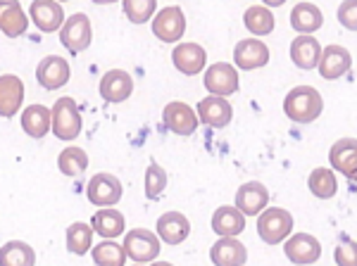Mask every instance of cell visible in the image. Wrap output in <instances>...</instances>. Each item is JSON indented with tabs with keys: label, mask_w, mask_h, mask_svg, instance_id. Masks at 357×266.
I'll return each instance as SVG.
<instances>
[{
	"label": "cell",
	"mask_w": 357,
	"mask_h": 266,
	"mask_svg": "<svg viewBox=\"0 0 357 266\" xmlns=\"http://www.w3.org/2000/svg\"><path fill=\"white\" fill-rule=\"evenodd\" d=\"M321 109H324V100H321V93L312 86H296V88L289 91L284 100V112L286 117L296 124H312V121L319 117Z\"/></svg>",
	"instance_id": "6da1fadb"
},
{
	"label": "cell",
	"mask_w": 357,
	"mask_h": 266,
	"mask_svg": "<svg viewBox=\"0 0 357 266\" xmlns=\"http://www.w3.org/2000/svg\"><path fill=\"white\" fill-rule=\"evenodd\" d=\"M293 230V217L289 210H281V207H272V210H264L257 219V235L267 245H279L291 235Z\"/></svg>",
	"instance_id": "7a4b0ae2"
},
{
	"label": "cell",
	"mask_w": 357,
	"mask_h": 266,
	"mask_svg": "<svg viewBox=\"0 0 357 266\" xmlns=\"http://www.w3.org/2000/svg\"><path fill=\"white\" fill-rule=\"evenodd\" d=\"M53 133L60 141H74L82 133V112L72 97H57L53 105Z\"/></svg>",
	"instance_id": "3957f363"
},
{
	"label": "cell",
	"mask_w": 357,
	"mask_h": 266,
	"mask_svg": "<svg viewBox=\"0 0 357 266\" xmlns=\"http://www.w3.org/2000/svg\"><path fill=\"white\" fill-rule=\"evenodd\" d=\"M126 257H131L136 264H148L158 259L160 254V238L146 228H131L124 238Z\"/></svg>",
	"instance_id": "277c9868"
},
{
	"label": "cell",
	"mask_w": 357,
	"mask_h": 266,
	"mask_svg": "<svg viewBox=\"0 0 357 266\" xmlns=\"http://www.w3.org/2000/svg\"><path fill=\"white\" fill-rule=\"evenodd\" d=\"M86 198L96 207H112L122 200V183L112 173H96L86 186Z\"/></svg>",
	"instance_id": "5b68a950"
},
{
	"label": "cell",
	"mask_w": 357,
	"mask_h": 266,
	"mask_svg": "<svg viewBox=\"0 0 357 266\" xmlns=\"http://www.w3.org/2000/svg\"><path fill=\"white\" fill-rule=\"evenodd\" d=\"M91 38H93V29H91V19L82 13L72 15L65 22L60 31V43L65 45L69 53H82L91 45Z\"/></svg>",
	"instance_id": "8992f818"
},
{
	"label": "cell",
	"mask_w": 357,
	"mask_h": 266,
	"mask_svg": "<svg viewBox=\"0 0 357 266\" xmlns=\"http://www.w3.org/2000/svg\"><path fill=\"white\" fill-rule=\"evenodd\" d=\"M238 69L229 62H215L212 67H207L205 72V88L217 97L234 95L238 91Z\"/></svg>",
	"instance_id": "52a82bcc"
},
{
	"label": "cell",
	"mask_w": 357,
	"mask_h": 266,
	"mask_svg": "<svg viewBox=\"0 0 357 266\" xmlns=\"http://www.w3.org/2000/svg\"><path fill=\"white\" fill-rule=\"evenodd\" d=\"M186 31V17L183 10L178 5H169V8L160 10L153 19V33L158 36L162 43H174L183 36Z\"/></svg>",
	"instance_id": "ba28073f"
},
{
	"label": "cell",
	"mask_w": 357,
	"mask_h": 266,
	"mask_svg": "<svg viewBox=\"0 0 357 266\" xmlns=\"http://www.w3.org/2000/svg\"><path fill=\"white\" fill-rule=\"evenodd\" d=\"M162 121L167 129L172 133H176V136H193L195 129H198L200 117H198V112H193L191 105L174 100V102H169V105H165Z\"/></svg>",
	"instance_id": "9c48e42d"
},
{
	"label": "cell",
	"mask_w": 357,
	"mask_h": 266,
	"mask_svg": "<svg viewBox=\"0 0 357 266\" xmlns=\"http://www.w3.org/2000/svg\"><path fill=\"white\" fill-rule=\"evenodd\" d=\"M69 77H72V69H69V62L65 57H57V55L43 57L36 67V79L45 91L62 88L69 81Z\"/></svg>",
	"instance_id": "30bf717a"
},
{
	"label": "cell",
	"mask_w": 357,
	"mask_h": 266,
	"mask_svg": "<svg viewBox=\"0 0 357 266\" xmlns=\"http://www.w3.org/2000/svg\"><path fill=\"white\" fill-rule=\"evenodd\" d=\"M29 15H31V22L41 29L43 33H53L62 26H65V10H62L60 3L55 0H33L31 8H29Z\"/></svg>",
	"instance_id": "8fae6325"
},
{
	"label": "cell",
	"mask_w": 357,
	"mask_h": 266,
	"mask_svg": "<svg viewBox=\"0 0 357 266\" xmlns=\"http://www.w3.org/2000/svg\"><path fill=\"white\" fill-rule=\"evenodd\" d=\"M284 252L286 257L291 259L293 264L298 266H307V264H314L317 259L321 257V245L314 235L310 233H296L286 240L284 245Z\"/></svg>",
	"instance_id": "7c38bea8"
},
{
	"label": "cell",
	"mask_w": 357,
	"mask_h": 266,
	"mask_svg": "<svg viewBox=\"0 0 357 266\" xmlns=\"http://www.w3.org/2000/svg\"><path fill=\"white\" fill-rule=\"evenodd\" d=\"M234 62L243 72H252V69L264 67L269 62V48L260 38H243L234 48Z\"/></svg>",
	"instance_id": "4fadbf2b"
},
{
	"label": "cell",
	"mask_w": 357,
	"mask_h": 266,
	"mask_svg": "<svg viewBox=\"0 0 357 266\" xmlns=\"http://www.w3.org/2000/svg\"><path fill=\"white\" fill-rule=\"evenodd\" d=\"M198 117L205 126L224 129V126H229V121H231V117H234V107L227 97L210 95V97H203V100L198 102Z\"/></svg>",
	"instance_id": "5bb4252c"
},
{
	"label": "cell",
	"mask_w": 357,
	"mask_h": 266,
	"mask_svg": "<svg viewBox=\"0 0 357 266\" xmlns=\"http://www.w3.org/2000/svg\"><path fill=\"white\" fill-rule=\"evenodd\" d=\"M98 91H100L102 100L124 102L126 97L131 95V91H134V79H131V74L124 72V69H110V72L100 79Z\"/></svg>",
	"instance_id": "9a60e30c"
},
{
	"label": "cell",
	"mask_w": 357,
	"mask_h": 266,
	"mask_svg": "<svg viewBox=\"0 0 357 266\" xmlns=\"http://www.w3.org/2000/svg\"><path fill=\"white\" fill-rule=\"evenodd\" d=\"M172 60H174V67L183 77H195V74L203 72L205 62H207V53L203 45L198 43H178L172 53Z\"/></svg>",
	"instance_id": "2e32d148"
},
{
	"label": "cell",
	"mask_w": 357,
	"mask_h": 266,
	"mask_svg": "<svg viewBox=\"0 0 357 266\" xmlns=\"http://www.w3.org/2000/svg\"><path fill=\"white\" fill-rule=\"evenodd\" d=\"M269 202V190L262 186L260 181H248L236 193V207L245 214V217H257L264 212Z\"/></svg>",
	"instance_id": "e0dca14e"
},
{
	"label": "cell",
	"mask_w": 357,
	"mask_h": 266,
	"mask_svg": "<svg viewBox=\"0 0 357 266\" xmlns=\"http://www.w3.org/2000/svg\"><path fill=\"white\" fill-rule=\"evenodd\" d=\"M350 67H353V57H350V53L343 45H329V48H324V55H321L319 62L321 79L326 81L341 79L350 72Z\"/></svg>",
	"instance_id": "ac0fdd59"
},
{
	"label": "cell",
	"mask_w": 357,
	"mask_h": 266,
	"mask_svg": "<svg viewBox=\"0 0 357 266\" xmlns=\"http://www.w3.org/2000/svg\"><path fill=\"white\" fill-rule=\"evenodd\" d=\"M191 233V224L181 212H165L158 219V235L167 245H181Z\"/></svg>",
	"instance_id": "d6986e66"
},
{
	"label": "cell",
	"mask_w": 357,
	"mask_h": 266,
	"mask_svg": "<svg viewBox=\"0 0 357 266\" xmlns=\"http://www.w3.org/2000/svg\"><path fill=\"white\" fill-rule=\"evenodd\" d=\"M321 55H324V50H321V45H319V40H317V38H312V36L293 38V43H291V60H293V65H296L298 69H305V72H310V69L319 67Z\"/></svg>",
	"instance_id": "ffe728a7"
},
{
	"label": "cell",
	"mask_w": 357,
	"mask_h": 266,
	"mask_svg": "<svg viewBox=\"0 0 357 266\" xmlns=\"http://www.w3.org/2000/svg\"><path fill=\"white\" fill-rule=\"evenodd\" d=\"M22 100H24V84L15 74H3L0 77V114L13 117L20 112Z\"/></svg>",
	"instance_id": "44dd1931"
},
{
	"label": "cell",
	"mask_w": 357,
	"mask_h": 266,
	"mask_svg": "<svg viewBox=\"0 0 357 266\" xmlns=\"http://www.w3.org/2000/svg\"><path fill=\"white\" fill-rule=\"evenodd\" d=\"M245 228V214L238 207H220L212 214V230L220 238H236Z\"/></svg>",
	"instance_id": "7402d4cb"
},
{
	"label": "cell",
	"mask_w": 357,
	"mask_h": 266,
	"mask_svg": "<svg viewBox=\"0 0 357 266\" xmlns=\"http://www.w3.org/2000/svg\"><path fill=\"white\" fill-rule=\"evenodd\" d=\"M210 259L215 266H243L248 259L245 245L236 238H220L212 245Z\"/></svg>",
	"instance_id": "603a6c76"
},
{
	"label": "cell",
	"mask_w": 357,
	"mask_h": 266,
	"mask_svg": "<svg viewBox=\"0 0 357 266\" xmlns=\"http://www.w3.org/2000/svg\"><path fill=\"white\" fill-rule=\"evenodd\" d=\"M329 162L336 171H343L345 176L357 171V141L355 138H341L329 150Z\"/></svg>",
	"instance_id": "cb8c5ba5"
},
{
	"label": "cell",
	"mask_w": 357,
	"mask_h": 266,
	"mask_svg": "<svg viewBox=\"0 0 357 266\" xmlns=\"http://www.w3.org/2000/svg\"><path fill=\"white\" fill-rule=\"evenodd\" d=\"M321 24H324V15L321 10L312 3H298L296 8L291 10V26L296 29L303 36H310L312 31H317Z\"/></svg>",
	"instance_id": "d4e9b609"
},
{
	"label": "cell",
	"mask_w": 357,
	"mask_h": 266,
	"mask_svg": "<svg viewBox=\"0 0 357 266\" xmlns=\"http://www.w3.org/2000/svg\"><path fill=\"white\" fill-rule=\"evenodd\" d=\"M53 126V109L45 105H29L22 112V129L31 138H43Z\"/></svg>",
	"instance_id": "484cf974"
},
{
	"label": "cell",
	"mask_w": 357,
	"mask_h": 266,
	"mask_svg": "<svg viewBox=\"0 0 357 266\" xmlns=\"http://www.w3.org/2000/svg\"><path fill=\"white\" fill-rule=\"evenodd\" d=\"M0 29L8 38H17L26 33L29 19L20 3H3L0 5Z\"/></svg>",
	"instance_id": "4316f807"
},
{
	"label": "cell",
	"mask_w": 357,
	"mask_h": 266,
	"mask_svg": "<svg viewBox=\"0 0 357 266\" xmlns=\"http://www.w3.org/2000/svg\"><path fill=\"white\" fill-rule=\"evenodd\" d=\"M91 226H93L98 235H102L105 240H112L124 233V214L117 210H100L93 214Z\"/></svg>",
	"instance_id": "83f0119b"
},
{
	"label": "cell",
	"mask_w": 357,
	"mask_h": 266,
	"mask_svg": "<svg viewBox=\"0 0 357 266\" xmlns=\"http://www.w3.org/2000/svg\"><path fill=\"white\" fill-rule=\"evenodd\" d=\"M0 264L3 266H33L36 264V252L22 240H10L0 250Z\"/></svg>",
	"instance_id": "f1b7e54d"
},
{
	"label": "cell",
	"mask_w": 357,
	"mask_h": 266,
	"mask_svg": "<svg viewBox=\"0 0 357 266\" xmlns=\"http://www.w3.org/2000/svg\"><path fill=\"white\" fill-rule=\"evenodd\" d=\"M243 24L252 36H267V33L274 31V17L264 5H252V8L245 10Z\"/></svg>",
	"instance_id": "f546056e"
},
{
	"label": "cell",
	"mask_w": 357,
	"mask_h": 266,
	"mask_svg": "<svg viewBox=\"0 0 357 266\" xmlns=\"http://www.w3.org/2000/svg\"><path fill=\"white\" fill-rule=\"evenodd\" d=\"M307 186H310V190H312V195H317L319 200H329L336 195V190H338L336 173H333L331 169H326V166H319V169H314L312 173H310Z\"/></svg>",
	"instance_id": "4dcf8cb0"
},
{
	"label": "cell",
	"mask_w": 357,
	"mask_h": 266,
	"mask_svg": "<svg viewBox=\"0 0 357 266\" xmlns=\"http://www.w3.org/2000/svg\"><path fill=\"white\" fill-rule=\"evenodd\" d=\"M93 226L84 221H77L67 228V250L74 254H89L91 245H93Z\"/></svg>",
	"instance_id": "1f68e13d"
},
{
	"label": "cell",
	"mask_w": 357,
	"mask_h": 266,
	"mask_svg": "<svg viewBox=\"0 0 357 266\" xmlns=\"http://www.w3.org/2000/svg\"><path fill=\"white\" fill-rule=\"evenodd\" d=\"M93 262L98 266H124L126 264V250L124 245H117L114 240H102L100 245L93 247Z\"/></svg>",
	"instance_id": "d6a6232c"
},
{
	"label": "cell",
	"mask_w": 357,
	"mask_h": 266,
	"mask_svg": "<svg viewBox=\"0 0 357 266\" xmlns=\"http://www.w3.org/2000/svg\"><path fill=\"white\" fill-rule=\"evenodd\" d=\"M57 166L65 176H79L89 169V155L82 148H67L57 157Z\"/></svg>",
	"instance_id": "836d02e7"
},
{
	"label": "cell",
	"mask_w": 357,
	"mask_h": 266,
	"mask_svg": "<svg viewBox=\"0 0 357 266\" xmlns=\"http://www.w3.org/2000/svg\"><path fill=\"white\" fill-rule=\"evenodd\" d=\"M124 15L131 24H143V22L153 19L155 10H158V3L155 0H124L122 3Z\"/></svg>",
	"instance_id": "e575fe53"
},
{
	"label": "cell",
	"mask_w": 357,
	"mask_h": 266,
	"mask_svg": "<svg viewBox=\"0 0 357 266\" xmlns=\"http://www.w3.org/2000/svg\"><path fill=\"white\" fill-rule=\"evenodd\" d=\"M165 188H167V173L158 162L151 159L148 171H146V198L148 200H160L165 193Z\"/></svg>",
	"instance_id": "d590c367"
},
{
	"label": "cell",
	"mask_w": 357,
	"mask_h": 266,
	"mask_svg": "<svg viewBox=\"0 0 357 266\" xmlns=\"http://www.w3.org/2000/svg\"><path fill=\"white\" fill-rule=\"evenodd\" d=\"M338 22L348 31H357V0H343L338 5Z\"/></svg>",
	"instance_id": "8d00e7d4"
},
{
	"label": "cell",
	"mask_w": 357,
	"mask_h": 266,
	"mask_svg": "<svg viewBox=\"0 0 357 266\" xmlns=\"http://www.w3.org/2000/svg\"><path fill=\"white\" fill-rule=\"evenodd\" d=\"M338 266H357V242L355 240H343L333 252Z\"/></svg>",
	"instance_id": "74e56055"
},
{
	"label": "cell",
	"mask_w": 357,
	"mask_h": 266,
	"mask_svg": "<svg viewBox=\"0 0 357 266\" xmlns=\"http://www.w3.org/2000/svg\"><path fill=\"white\" fill-rule=\"evenodd\" d=\"M153 266H174V264H169V262H155Z\"/></svg>",
	"instance_id": "f35d334b"
},
{
	"label": "cell",
	"mask_w": 357,
	"mask_h": 266,
	"mask_svg": "<svg viewBox=\"0 0 357 266\" xmlns=\"http://www.w3.org/2000/svg\"><path fill=\"white\" fill-rule=\"evenodd\" d=\"M348 178H350V181H355V183H357V171H355V173H350Z\"/></svg>",
	"instance_id": "ab89813d"
},
{
	"label": "cell",
	"mask_w": 357,
	"mask_h": 266,
	"mask_svg": "<svg viewBox=\"0 0 357 266\" xmlns=\"http://www.w3.org/2000/svg\"><path fill=\"white\" fill-rule=\"evenodd\" d=\"M138 266H141V264H138Z\"/></svg>",
	"instance_id": "60d3db41"
}]
</instances>
